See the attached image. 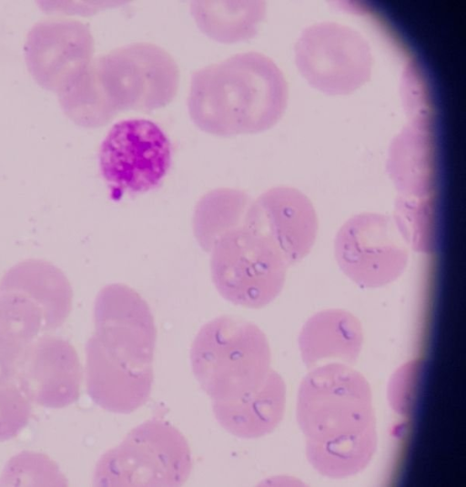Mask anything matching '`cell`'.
<instances>
[{
    "instance_id": "obj_1",
    "label": "cell",
    "mask_w": 466,
    "mask_h": 487,
    "mask_svg": "<svg viewBox=\"0 0 466 487\" xmlns=\"http://www.w3.org/2000/svg\"><path fill=\"white\" fill-rule=\"evenodd\" d=\"M95 331L86 344V382L102 409L127 414L150 397L157 341L147 302L129 286L111 283L97 293Z\"/></svg>"
},
{
    "instance_id": "obj_2",
    "label": "cell",
    "mask_w": 466,
    "mask_h": 487,
    "mask_svg": "<svg viewBox=\"0 0 466 487\" xmlns=\"http://www.w3.org/2000/svg\"><path fill=\"white\" fill-rule=\"evenodd\" d=\"M286 99L278 66L267 56L248 51L195 70L187 107L198 129L228 137L270 128L280 118Z\"/></svg>"
},
{
    "instance_id": "obj_3",
    "label": "cell",
    "mask_w": 466,
    "mask_h": 487,
    "mask_svg": "<svg viewBox=\"0 0 466 487\" xmlns=\"http://www.w3.org/2000/svg\"><path fill=\"white\" fill-rule=\"evenodd\" d=\"M296 417L306 448L378 439L369 382L348 364L330 362L309 370L299 387Z\"/></svg>"
},
{
    "instance_id": "obj_4",
    "label": "cell",
    "mask_w": 466,
    "mask_h": 487,
    "mask_svg": "<svg viewBox=\"0 0 466 487\" xmlns=\"http://www.w3.org/2000/svg\"><path fill=\"white\" fill-rule=\"evenodd\" d=\"M270 362L265 333L232 315L204 324L190 349L194 376L212 402L236 401L257 391L271 370Z\"/></svg>"
},
{
    "instance_id": "obj_5",
    "label": "cell",
    "mask_w": 466,
    "mask_h": 487,
    "mask_svg": "<svg viewBox=\"0 0 466 487\" xmlns=\"http://www.w3.org/2000/svg\"><path fill=\"white\" fill-rule=\"evenodd\" d=\"M90 69L103 99L117 116L153 111L170 104L179 86V69L163 47L134 42L94 57Z\"/></svg>"
},
{
    "instance_id": "obj_6",
    "label": "cell",
    "mask_w": 466,
    "mask_h": 487,
    "mask_svg": "<svg viewBox=\"0 0 466 487\" xmlns=\"http://www.w3.org/2000/svg\"><path fill=\"white\" fill-rule=\"evenodd\" d=\"M191 451L183 434L162 420L134 428L96 463V486H178L189 477Z\"/></svg>"
},
{
    "instance_id": "obj_7",
    "label": "cell",
    "mask_w": 466,
    "mask_h": 487,
    "mask_svg": "<svg viewBox=\"0 0 466 487\" xmlns=\"http://www.w3.org/2000/svg\"><path fill=\"white\" fill-rule=\"evenodd\" d=\"M209 253L212 282L232 304L261 309L284 287L286 261L274 244L254 229L242 228L226 233Z\"/></svg>"
},
{
    "instance_id": "obj_8",
    "label": "cell",
    "mask_w": 466,
    "mask_h": 487,
    "mask_svg": "<svg viewBox=\"0 0 466 487\" xmlns=\"http://www.w3.org/2000/svg\"><path fill=\"white\" fill-rule=\"evenodd\" d=\"M171 163L170 139L156 122L146 118L116 122L99 147V170L114 197L155 189Z\"/></svg>"
},
{
    "instance_id": "obj_9",
    "label": "cell",
    "mask_w": 466,
    "mask_h": 487,
    "mask_svg": "<svg viewBox=\"0 0 466 487\" xmlns=\"http://www.w3.org/2000/svg\"><path fill=\"white\" fill-rule=\"evenodd\" d=\"M334 256L345 276L358 286L376 289L406 269L409 247L391 217L363 212L347 219L336 233Z\"/></svg>"
},
{
    "instance_id": "obj_10",
    "label": "cell",
    "mask_w": 466,
    "mask_h": 487,
    "mask_svg": "<svg viewBox=\"0 0 466 487\" xmlns=\"http://www.w3.org/2000/svg\"><path fill=\"white\" fill-rule=\"evenodd\" d=\"M89 26L73 19H48L35 25L25 44L27 68L43 88L59 94L94 59Z\"/></svg>"
},
{
    "instance_id": "obj_11",
    "label": "cell",
    "mask_w": 466,
    "mask_h": 487,
    "mask_svg": "<svg viewBox=\"0 0 466 487\" xmlns=\"http://www.w3.org/2000/svg\"><path fill=\"white\" fill-rule=\"evenodd\" d=\"M248 228L268 238L289 267L310 252L319 221L312 203L302 192L275 187L252 200Z\"/></svg>"
},
{
    "instance_id": "obj_12",
    "label": "cell",
    "mask_w": 466,
    "mask_h": 487,
    "mask_svg": "<svg viewBox=\"0 0 466 487\" xmlns=\"http://www.w3.org/2000/svg\"><path fill=\"white\" fill-rule=\"evenodd\" d=\"M15 379L31 402L59 409L78 400L82 367L69 341L44 335L28 347Z\"/></svg>"
},
{
    "instance_id": "obj_13",
    "label": "cell",
    "mask_w": 466,
    "mask_h": 487,
    "mask_svg": "<svg viewBox=\"0 0 466 487\" xmlns=\"http://www.w3.org/2000/svg\"><path fill=\"white\" fill-rule=\"evenodd\" d=\"M0 294L33 302L42 314L43 331L59 328L72 308L73 291L65 273L51 262L25 259L11 267L0 280Z\"/></svg>"
},
{
    "instance_id": "obj_14",
    "label": "cell",
    "mask_w": 466,
    "mask_h": 487,
    "mask_svg": "<svg viewBox=\"0 0 466 487\" xmlns=\"http://www.w3.org/2000/svg\"><path fill=\"white\" fill-rule=\"evenodd\" d=\"M301 359L309 370L339 362H356L363 344V330L352 313L329 309L309 317L298 339Z\"/></svg>"
},
{
    "instance_id": "obj_15",
    "label": "cell",
    "mask_w": 466,
    "mask_h": 487,
    "mask_svg": "<svg viewBox=\"0 0 466 487\" xmlns=\"http://www.w3.org/2000/svg\"><path fill=\"white\" fill-rule=\"evenodd\" d=\"M286 385L271 370L263 384L248 396L229 402H212L219 425L234 436L255 439L272 432L283 419Z\"/></svg>"
},
{
    "instance_id": "obj_16",
    "label": "cell",
    "mask_w": 466,
    "mask_h": 487,
    "mask_svg": "<svg viewBox=\"0 0 466 487\" xmlns=\"http://www.w3.org/2000/svg\"><path fill=\"white\" fill-rule=\"evenodd\" d=\"M190 13L198 29L208 38L234 44L253 38L266 15L262 1H209L190 3Z\"/></svg>"
},
{
    "instance_id": "obj_17",
    "label": "cell",
    "mask_w": 466,
    "mask_h": 487,
    "mask_svg": "<svg viewBox=\"0 0 466 487\" xmlns=\"http://www.w3.org/2000/svg\"><path fill=\"white\" fill-rule=\"evenodd\" d=\"M243 190L218 188L205 193L197 202L192 218L194 237L199 247L209 252L226 233L248 228L252 203Z\"/></svg>"
},
{
    "instance_id": "obj_18",
    "label": "cell",
    "mask_w": 466,
    "mask_h": 487,
    "mask_svg": "<svg viewBox=\"0 0 466 487\" xmlns=\"http://www.w3.org/2000/svg\"><path fill=\"white\" fill-rule=\"evenodd\" d=\"M43 331L42 314L27 299L0 294V380H14L31 343Z\"/></svg>"
},
{
    "instance_id": "obj_19",
    "label": "cell",
    "mask_w": 466,
    "mask_h": 487,
    "mask_svg": "<svg viewBox=\"0 0 466 487\" xmlns=\"http://www.w3.org/2000/svg\"><path fill=\"white\" fill-rule=\"evenodd\" d=\"M392 218L408 247L421 253L433 250L436 216L429 197L402 195L396 203Z\"/></svg>"
},
{
    "instance_id": "obj_20",
    "label": "cell",
    "mask_w": 466,
    "mask_h": 487,
    "mask_svg": "<svg viewBox=\"0 0 466 487\" xmlns=\"http://www.w3.org/2000/svg\"><path fill=\"white\" fill-rule=\"evenodd\" d=\"M64 476L46 456L23 452L14 457L2 476L3 485H65Z\"/></svg>"
},
{
    "instance_id": "obj_21",
    "label": "cell",
    "mask_w": 466,
    "mask_h": 487,
    "mask_svg": "<svg viewBox=\"0 0 466 487\" xmlns=\"http://www.w3.org/2000/svg\"><path fill=\"white\" fill-rule=\"evenodd\" d=\"M31 403L15 379L0 380V441L15 437L26 426Z\"/></svg>"
}]
</instances>
